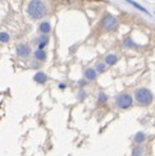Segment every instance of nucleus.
Segmentation results:
<instances>
[{"mask_svg":"<svg viewBox=\"0 0 155 156\" xmlns=\"http://www.w3.org/2000/svg\"><path fill=\"white\" fill-rule=\"evenodd\" d=\"M117 26H118L117 18L113 17L112 14H105L104 18L101 19V28L105 31H113L117 28Z\"/></svg>","mask_w":155,"mask_h":156,"instance_id":"4","label":"nucleus"},{"mask_svg":"<svg viewBox=\"0 0 155 156\" xmlns=\"http://www.w3.org/2000/svg\"><path fill=\"white\" fill-rule=\"evenodd\" d=\"M154 124H155V119H154Z\"/></svg>","mask_w":155,"mask_h":156,"instance_id":"22","label":"nucleus"},{"mask_svg":"<svg viewBox=\"0 0 155 156\" xmlns=\"http://www.w3.org/2000/svg\"><path fill=\"white\" fill-rule=\"evenodd\" d=\"M49 44V36L48 35H41L40 37L36 40V45H37V49H45Z\"/></svg>","mask_w":155,"mask_h":156,"instance_id":"6","label":"nucleus"},{"mask_svg":"<svg viewBox=\"0 0 155 156\" xmlns=\"http://www.w3.org/2000/svg\"><path fill=\"white\" fill-rule=\"evenodd\" d=\"M126 2L127 3H130L131 5H133L135 6V8H136V9H139V10H141V12H144V13H146V14H150V13L149 12H147L145 8H144V6L142 5H140L139 3H136V2H133V0H126Z\"/></svg>","mask_w":155,"mask_h":156,"instance_id":"14","label":"nucleus"},{"mask_svg":"<svg viewBox=\"0 0 155 156\" xmlns=\"http://www.w3.org/2000/svg\"><path fill=\"white\" fill-rule=\"evenodd\" d=\"M123 45L126 48H132V49H136V48H139V45L137 44H135L131 38H126V40L123 41Z\"/></svg>","mask_w":155,"mask_h":156,"instance_id":"17","label":"nucleus"},{"mask_svg":"<svg viewBox=\"0 0 155 156\" xmlns=\"http://www.w3.org/2000/svg\"><path fill=\"white\" fill-rule=\"evenodd\" d=\"M115 106L121 110H126L130 109L133 105V99L130 94H119L117 97H115Z\"/></svg>","mask_w":155,"mask_h":156,"instance_id":"3","label":"nucleus"},{"mask_svg":"<svg viewBox=\"0 0 155 156\" xmlns=\"http://www.w3.org/2000/svg\"><path fill=\"white\" fill-rule=\"evenodd\" d=\"M9 40H10V36H9L8 32H5V31L0 32V42L6 44V42H9Z\"/></svg>","mask_w":155,"mask_h":156,"instance_id":"15","label":"nucleus"},{"mask_svg":"<svg viewBox=\"0 0 155 156\" xmlns=\"http://www.w3.org/2000/svg\"><path fill=\"white\" fill-rule=\"evenodd\" d=\"M27 14L31 19H41L46 14V6L41 0H31L27 5Z\"/></svg>","mask_w":155,"mask_h":156,"instance_id":"1","label":"nucleus"},{"mask_svg":"<svg viewBox=\"0 0 155 156\" xmlns=\"http://www.w3.org/2000/svg\"><path fill=\"white\" fill-rule=\"evenodd\" d=\"M34 81L38 84H44L45 82L48 81V76L45 74L44 72H37L35 76H34Z\"/></svg>","mask_w":155,"mask_h":156,"instance_id":"7","label":"nucleus"},{"mask_svg":"<svg viewBox=\"0 0 155 156\" xmlns=\"http://www.w3.org/2000/svg\"><path fill=\"white\" fill-rule=\"evenodd\" d=\"M34 55H35V58H36V60H38V62H45L46 60V51H45L44 49H37L35 53H34Z\"/></svg>","mask_w":155,"mask_h":156,"instance_id":"9","label":"nucleus"},{"mask_svg":"<svg viewBox=\"0 0 155 156\" xmlns=\"http://www.w3.org/2000/svg\"><path fill=\"white\" fill-rule=\"evenodd\" d=\"M108 101V95L104 94V92H99L98 95V102L100 104V105H103V104H105Z\"/></svg>","mask_w":155,"mask_h":156,"instance_id":"16","label":"nucleus"},{"mask_svg":"<svg viewBox=\"0 0 155 156\" xmlns=\"http://www.w3.org/2000/svg\"><path fill=\"white\" fill-rule=\"evenodd\" d=\"M118 62V56L115 54H109L105 56V64L106 66H114Z\"/></svg>","mask_w":155,"mask_h":156,"instance_id":"12","label":"nucleus"},{"mask_svg":"<svg viewBox=\"0 0 155 156\" xmlns=\"http://www.w3.org/2000/svg\"><path fill=\"white\" fill-rule=\"evenodd\" d=\"M135 100H136V102L141 106H149V105H151L154 96L149 88L141 87V88L136 90V92H135Z\"/></svg>","mask_w":155,"mask_h":156,"instance_id":"2","label":"nucleus"},{"mask_svg":"<svg viewBox=\"0 0 155 156\" xmlns=\"http://www.w3.org/2000/svg\"><path fill=\"white\" fill-rule=\"evenodd\" d=\"M86 96H87V94H86V92H85V91H83V90H81L80 92H78V95H77V97H78V100H80V101L85 100V99H86Z\"/></svg>","mask_w":155,"mask_h":156,"instance_id":"19","label":"nucleus"},{"mask_svg":"<svg viewBox=\"0 0 155 156\" xmlns=\"http://www.w3.org/2000/svg\"><path fill=\"white\" fill-rule=\"evenodd\" d=\"M59 88H60V90H66V88H67V84H66V83H60V84H59Z\"/></svg>","mask_w":155,"mask_h":156,"instance_id":"21","label":"nucleus"},{"mask_svg":"<svg viewBox=\"0 0 155 156\" xmlns=\"http://www.w3.org/2000/svg\"><path fill=\"white\" fill-rule=\"evenodd\" d=\"M16 53L19 58H23V59H26V58H28L31 55V48L28 46L27 44H18L16 46Z\"/></svg>","mask_w":155,"mask_h":156,"instance_id":"5","label":"nucleus"},{"mask_svg":"<svg viewBox=\"0 0 155 156\" xmlns=\"http://www.w3.org/2000/svg\"><path fill=\"white\" fill-rule=\"evenodd\" d=\"M85 77H86V80H88V81H95L96 77H98V72H96L95 69H92V68H88V69H86V72H85Z\"/></svg>","mask_w":155,"mask_h":156,"instance_id":"10","label":"nucleus"},{"mask_svg":"<svg viewBox=\"0 0 155 156\" xmlns=\"http://www.w3.org/2000/svg\"><path fill=\"white\" fill-rule=\"evenodd\" d=\"M86 83H87V82H86L85 80H81V81L78 82V84H80V87H83V86H86Z\"/></svg>","mask_w":155,"mask_h":156,"instance_id":"20","label":"nucleus"},{"mask_svg":"<svg viewBox=\"0 0 155 156\" xmlns=\"http://www.w3.org/2000/svg\"><path fill=\"white\" fill-rule=\"evenodd\" d=\"M38 31L41 32V35H48L49 32L51 31V24L49 22H41L40 26H38Z\"/></svg>","mask_w":155,"mask_h":156,"instance_id":"8","label":"nucleus"},{"mask_svg":"<svg viewBox=\"0 0 155 156\" xmlns=\"http://www.w3.org/2000/svg\"><path fill=\"white\" fill-rule=\"evenodd\" d=\"M135 144L136 145H142L144 142L146 141V134L144 132H137L136 134H135Z\"/></svg>","mask_w":155,"mask_h":156,"instance_id":"11","label":"nucleus"},{"mask_svg":"<svg viewBox=\"0 0 155 156\" xmlns=\"http://www.w3.org/2000/svg\"><path fill=\"white\" fill-rule=\"evenodd\" d=\"M132 156H144V147L141 145H137L132 150Z\"/></svg>","mask_w":155,"mask_h":156,"instance_id":"13","label":"nucleus"},{"mask_svg":"<svg viewBox=\"0 0 155 156\" xmlns=\"http://www.w3.org/2000/svg\"><path fill=\"white\" fill-rule=\"evenodd\" d=\"M95 70L98 73H104L106 70V64L105 63H98L96 64V67H95Z\"/></svg>","mask_w":155,"mask_h":156,"instance_id":"18","label":"nucleus"}]
</instances>
